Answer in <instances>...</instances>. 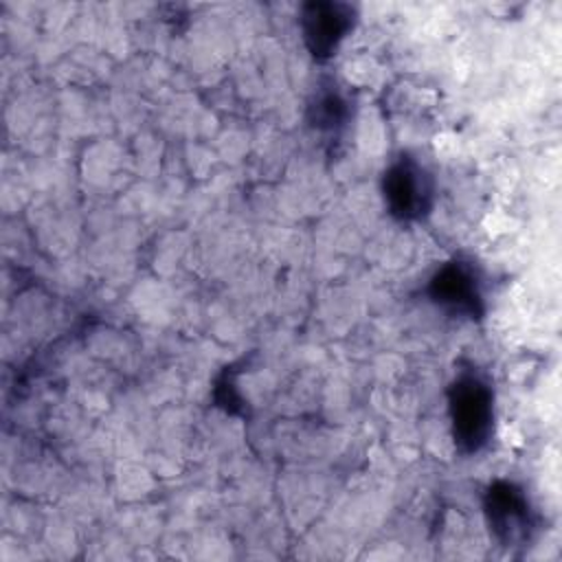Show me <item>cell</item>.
Instances as JSON below:
<instances>
[{
    "label": "cell",
    "mask_w": 562,
    "mask_h": 562,
    "mask_svg": "<svg viewBox=\"0 0 562 562\" xmlns=\"http://www.w3.org/2000/svg\"><path fill=\"white\" fill-rule=\"evenodd\" d=\"M452 439L459 452H481L494 432V391L479 371H461L448 386Z\"/></svg>",
    "instance_id": "cell-1"
},
{
    "label": "cell",
    "mask_w": 562,
    "mask_h": 562,
    "mask_svg": "<svg viewBox=\"0 0 562 562\" xmlns=\"http://www.w3.org/2000/svg\"><path fill=\"white\" fill-rule=\"evenodd\" d=\"M483 512L490 531L501 547H520L531 540L536 516L520 485L512 481H494L485 492Z\"/></svg>",
    "instance_id": "cell-3"
},
{
    "label": "cell",
    "mask_w": 562,
    "mask_h": 562,
    "mask_svg": "<svg viewBox=\"0 0 562 562\" xmlns=\"http://www.w3.org/2000/svg\"><path fill=\"white\" fill-rule=\"evenodd\" d=\"M349 101L345 94L334 86H321L310 103V125L327 136L329 140H338L349 123Z\"/></svg>",
    "instance_id": "cell-6"
},
{
    "label": "cell",
    "mask_w": 562,
    "mask_h": 562,
    "mask_svg": "<svg viewBox=\"0 0 562 562\" xmlns=\"http://www.w3.org/2000/svg\"><path fill=\"white\" fill-rule=\"evenodd\" d=\"M356 24V9L347 2L314 0L301 7V31L314 59H329Z\"/></svg>",
    "instance_id": "cell-5"
},
{
    "label": "cell",
    "mask_w": 562,
    "mask_h": 562,
    "mask_svg": "<svg viewBox=\"0 0 562 562\" xmlns=\"http://www.w3.org/2000/svg\"><path fill=\"white\" fill-rule=\"evenodd\" d=\"M428 296L435 305L452 316L481 318L485 314V301L481 290V277L470 261H446L428 281Z\"/></svg>",
    "instance_id": "cell-4"
},
{
    "label": "cell",
    "mask_w": 562,
    "mask_h": 562,
    "mask_svg": "<svg viewBox=\"0 0 562 562\" xmlns=\"http://www.w3.org/2000/svg\"><path fill=\"white\" fill-rule=\"evenodd\" d=\"M382 193L395 220L417 222L432 211L435 180L417 158L402 154L384 171Z\"/></svg>",
    "instance_id": "cell-2"
}]
</instances>
